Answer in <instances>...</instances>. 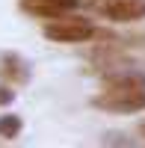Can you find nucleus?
<instances>
[{
	"mask_svg": "<svg viewBox=\"0 0 145 148\" xmlns=\"http://www.w3.org/2000/svg\"><path fill=\"white\" fill-rule=\"evenodd\" d=\"M21 130H24L21 116H15V113H3L0 116V136L3 139H18Z\"/></svg>",
	"mask_w": 145,
	"mask_h": 148,
	"instance_id": "6",
	"label": "nucleus"
},
{
	"mask_svg": "<svg viewBox=\"0 0 145 148\" xmlns=\"http://www.w3.org/2000/svg\"><path fill=\"white\" fill-rule=\"evenodd\" d=\"M0 77H3L9 86H27L33 77V65L15 51H3L0 53Z\"/></svg>",
	"mask_w": 145,
	"mask_h": 148,
	"instance_id": "5",
	"label": "nucleus"
},
{
	"mask_svg": "<svg viewBox=\"0 0 145 148\" xmlns=\"http://www.w3.org/2000/svg\"><path fill=\"white\" fill-rule=\"evenodd\" d=\"M98 27L89 21V18H53L44 24V39L47 42H59V45H80V42H92Z\"/></svg>",
	"mask_w": 145,
	"mask_h": 148,
	"instance_id": "2",
	"label": "nucleus"
},
{
	"mask_svg": "<svg viewBox=\"0 0 145 148\" xmlns=\"http://www.w3.org/2000/svg\"><path fill=\"white\" fill-rule=\"evenodd\" d=\"M18 6L24 15L30 18H44V21H53V18H62V15H71L80 0H18Z\"/></svg>",
	"mask_w": 145,
	"mask_h": 148,
	"instance_id": "4",
	"label": "nucleus"
},
{
	"mask_svg": "<svg viewBox=\"0 0 145 148\" xmlns=\"http://www.w3.org/2000/svg\"><path fill=\"white\" fill-rule=\"evenodd\" d=\"M12 101H15V92H12L9 86L3 83V86H0V107H9Z\"/></svg>",
	"mask_w": 145,
	"mask_h": 148,
	"instance_id": "8",
	"label": "nucleus"
},
{
	"mask_svg": "<svg viewBox=\"0 0 145 148\" xmlns=\"http://www.w3.org/2000/svg\"><path fill=\"white\" fill-rule=\"evenodd\" d=\"M139 130H142V136H145V125H142V127H139Z\"/></svg>",
	"mask_w": 145,
	"mask_h": 148,
	"instance_id": "9",
	"label": "nucleus"
},
{
	"mask_svg": "<svg viewBox=\"0 0 145 148\" xmlns=\"http://www.w3.org/2000/svg\"><path fill=\"white\" fill-rule=\"evenodd\" d=\"M101 145H118V148H130L133 139H127L124 133H104L101 136Z\"/></svg>",
	"mask_w": 145,
	"mask_h": 148,
	"instance_id": "7",
	"label": "nucleus"
},
{
	"mask_svg": "<svg viewBox=\"0 0 145 148\" xmlns=\"http://www.w3.org/2000/svg\"><path fill=\"white\" fill-rule=\"evenodd\" d=\"M92 107L104 110V113H116V116L145 110V74L133 71L130 65L107 71L104 74V92L92 98Z\"/></svg>",
	"mask_w": 145,
	"mask_h": 148,
	"instance_id": "1",
	"label": "nucleus"
},
{
	"mask_svg": "<svg viewBox=\"0 0 145 148\" xmlns=\"http://www.w3.org/2000/svg\"><path fill=\"white\" fill-rule=\"evenodd\" d=\"M98 15L118 21V24H130L145 18V0H92L89 3Z\"/></svg>",
	"mask_w": 145,
	"mask_h": 148,
	"instance_id": "3",
	"label": "nucleus"
}]
</instances>
